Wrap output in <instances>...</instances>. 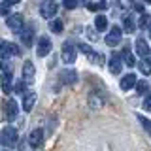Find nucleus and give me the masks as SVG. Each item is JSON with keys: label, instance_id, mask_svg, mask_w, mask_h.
<instances>
[{"label": "nucleus", "instance_id": "1", "mask_svg": "<svg viewBox=\"0 0 151 151\" xmlns=\"http://www.w3.org/2000/svg\"><path fill=\"white\" fill-rule=\"evenodd\" d=\"M0 144L8 145V147H12V145L17 144V132L13 127H6L2 132H0Z\"/></svg>", "mask_w": 151, "mask_h": 151}, {"label": "nucleus", "instance_id": "2", "mask_svg": "<svg viewBox=\"0 0 151 151\" xmlns=\"http://www.w3.org/2000/svg\"><path fill=\"white\" fill-rule=\"evenodd\" d=\"M57 9H59V6H57L55 0H44L40 4V15L45 19H51L53 15H57Z\"/></svg>", "mask_w": 151, "mask_h": 151}, {"label": "nucleus", "instance_id": "3", "mask_svg": "<svg viewBox=\"0 0 151 151\" xmlns=\"http://www.w3.org/2000/svg\"><path fill=\"white\" fill-rule=\"evenodd\" d=\"M60 57H63V60L66 64L76 63V47L70 44V42H64L63 49H60Z\"/></svg>", "mask_w": 151, "mask_h": 151}, {"label": "nucleus", "instance_id": "4", "mask_svg": "<svg viewBox=\"0 0 151 151\" xmlns=\"http://www.w3.org/2000/svg\"><path fill=\"white\" fill-rule=\"evenodd\" d=\"M21 51H19V47L15 44H9V42H4L0 40V57H4V59H8V57L12 55H19Z\"/></svg>", "mask_w": 151, "mask_h": 151}, {"label": "nucleus", "instance_id": "5", "mask_svg": "<svg viewBox=\"0 0 151 151\" xmlns=\"http://www.w3.org/2000/svg\"><path fill=\"white\" fill-rule=\"evenodd\" d=\"M36 53L38 57H45L51 53V40L45 36H42L40 40H38V45H36Z\"/></svg>", "mask_w": 151, "mask_h": 151}, {"label": "nucleus", "instance_id": "6", "mask_svg": "<svg viewBox=\"0 0 151 151\" xmlns=\"http://www.w3.org/2000/svg\"><path fill=\"white\" fill-rule=\"evenodd\" d=\"M121 36H123L121 28L119 27H111L110 32H108V36H106V44L108 45H117L121 42Z\"/></svg>", "mask_w": 151, "mask_h": 151}, {"label": "nucleus", "instance_id": "7", "mask_svg": "<svg viewBox=\"0 0 151 151\" xmlns=\"http://www.w3.org/2000/svg\"><path fill=\"white\" fill-rule=\"evenodd\" d=\"M104 102H106V94L100 93L98 89L96 91H91V94H89V104L93 108H100V106H104Z\"/></svg>", "mask_w": 151, "mask_h": 151}, {"label": "nucleus", "instance_id": "8", "mask_svg": "<svg viewBox=\"0 0 151 151\" xmlns=\"http://www.w3.org/2000/svg\"><path fill=\"white\" fill-rule=\"evenodd\" d=\"M42 142H44V130L42 129L32 130L30 136H28V145H30V147H40Z\"/></svg>", "mask_w": 151, "mask_h": 151}, {"label": "nucleus", "instance_id": "9", "mask_svg": "<svg viewBox=\"0 0 151 151\" xmlns=\"http://www.w3.org/2000/svg\"><path fill=\"white\" fill-rule=\"evenodd\" d=\"M6 25L12 28L13 32H21L23 30V17L19 15V13H15V15H9L8 21H6Z\"/></svg>", "mask_w": 151, "mask_h": 151}, {"label": "nucleus", "instance_id": "10", "mask_svg": "<svg viewBox=\"0 0 151 151\" xmlns=\"http://www.w3.org/2000/svg\"><path fill=\"white\" fill-rule=\"evenodd\" d=\"M4 113H6V117H8L9 121H13V119L17 117V113H19L17 102H15V100H8L6 106H4Z\"/></svg>", "mask_w": 151, "mask_h": 151}, {"label": "nucleus", "instance_id": "11", "mask_svg": "<svg viewBox=\"0 0 151 151\" xmlns=\"http://www.w3.org/2000/svg\"><path fill=\"white\" fill-rule=\"evenodd\" d=\"M0 83H2V91L6 93V94H9V93H13V85H12V74L8 72H4L2 76H0Z\"/></svg>", "mask_w": 151, "mask_h": 151}, {"label": "nucleus", "instance_id": "12", "mask_svg": "<svg viewBox=\"0 0 151 151\" xmlns=\"http://www.w3.org/2000/svg\"><path fill=\"white\" fill-rule=\"evenodd\" d=\"M121 68H123L121 55L113 53V55L110 57V72H111V74H121Z\"/></svg>", "mask_w": 151, "mask_h": 151}, {"label": "nucleus", "instance_id": "13", "mask_svg": "<svg viewBox=\"0 0 151 151\" xmlns=\"http://www.w3.org/2000/svg\"><path fill=\"white\" fill-rule=\"evenodd\" d=\"M60 81L66 83V85H72L78 81V74H76V70H63L60 72Z\"/></svg>", "mask_w": 151, "mask_h": 151}, {"label": "nucleus", "instance_id": "14", "mask_svg": "<svg viewBox=\"0 0 151 151\" xmlns=\"http://www.w3.org/2000/svg\"><path fill=\"white\" fill-rule=\"evenodd\" d=\"M132 87H136V76H134V74L123 76V79H121V89H123V91H130Z\"/></svg>", "mask_w": 151, "mask_h": 151}, {"label": "nucleus", "instance_id": "15", "mask_svg": "<svg viewBox=\"0 0 151 151\" xmlns=\"http://www.w3.org/2000/svg\"><path fill=\"white\" fill-rule=\"evenodd\" d=\"M23 78H25V81L32 83V79H34V64L30 63V60H27L25 64H23Z\"/></svg>", "mask_w": 151, "mask_h": 151}, {"label": "nucleus", "instance_id": "16", "mask_svg": "<svg viewBox=\"0 0 151 151\" xmlns=\"http://www.w3.org/2000/svg\"><path fill=\"white\" fill-rule=\"evenodd\" d=\"M36 104V93H27L25 98H23V110L25 111H30Z\"/></svg>", "mask_w": 151, "mask_h": 151}, {"label": "nucleus", "instance_id": "17", "mask_svg": "<svg viewBox=\"0 0 151 151\" xmlns=\"http://www.w3.org/2000/svg\"><path fill=\"white\" fill-rule=\"evenodd\" d=\"M136 53L142 55V57L149 55V45H147V42H145L144 38H138V40H136Z\"/></svg>", "mask_w": 151, "mask_h": 151}, {"label": "nucleus", "instance_id": "18", "mask_svg": "<svg viewBox=\"0 0 151 151\" xmlns=\"http://www.w3.org/2000/svg\"><path fill=\"white\" fill-rule=\"evenodd\" d=\"M32 38H34V30H32V27H27L21 30V40L25 45H30L32 44Z\"/></svg>", "mask_w": 151, "mask_h": 151}, {"label": "nucleus", "instance_id": "19", "mask_svg": "<svg viewBox=\"0 0 151 151\" xmlns=\"http://www.w3.org/2000/svg\"><path fill=\"white\" fill-rule=\"evenodd\" d=\"M123 59H125V64H127V66H134V64H136L134 55L130 53L129 47H125V49H123Z\"/></svg>", "mask_w": 151, "mask_h": 151}, {"label": "nucleus", "instance_id": "20", "mask_svg": "<svg viewBox=\"0 0 151 151\" xmlns=\"http://www.w3.org/2000/svg\"><path fill=\"white\" fill-rule=\"evenodd\" d=\"M94 27H96L98 30H106V27H108L106 15H96V19H94Z\"/></svg>", "mask_w": 151, "mask_h": 151}, {"label": "nucleus", "instance_id": "21", "mask_svg": "<svg viewBox=\"0 0 151 151\" xmlns=\"http://www.w3.org/2000/svg\"><path fill=\"white\" fill-rule=\"evenodd\" d=\"M49 28L53 32H57V34H60V32H63V28H64V25H63V21H60V19H55V21H51Z\"/></svg>", "mask_w": 151, "mask_h": 151}, {"label": "nucleus", "instance_id": "22", "mask_svg": "<svg viewBox=\"0 0 151 151\" xmlns=\"http://www.w3.org/2000/svg\"><path fill=\"white\" fill-rule=\"evenodd\" d=\"M140 70H142V74H151V59H144L140 63Z\"/></svg>", "mask_w": 151, "mask_h": 151}, {"label": "nucleus", "instance_id": "23", "mask_svg": "<svg viewBox=\"0 0 151 151\" xmlns=\"http://www.w3.org/2000/svg\"><path fill=\"white\" fill-rule=\"evenodd\" d=\"M134 30H136L134 21H132V17L127 15V17H125V32H129V34H130V32H134Z\"/></svg>", "mask_w": 151, "mask_h": 151}, {"label": "nucleus", "instance_id": "24", "mask_svg": "<svg viewBox=\"0 0 151 151\" xmlns=\"http://www.w3.org/2000/svg\"><path fill=\"white\" fill-rule=\"evenodd\" d=\"M138 121L142 123V127L145 129V132H147V134L151 136V121L147 119V117H144V115H138Z\"/></svg>", "mask_w": 151, "mask_h": 151}, {"label": "nucleus", "instance_id": "25", "mask_svg": "<svg viewBox=\"0 0 151 151\" xmlns=\"http://www.w3.org/2000/svg\"><path fill=\"white\" fill-rule=\"evenodd\" d=\"M149 23H151V17L147 15V13H142V17H140V21H138V27L140 28H147Z\"/></svg>", "mask_w": 151, "mask_h": 151}, {"label": "nucleus", "instance_id": "26", "mask_svg": "<svg viewBox=\"0 0 151 151\" xmlns=\"http://www.w3.org/2000/svg\"><path fill=\"white\" fill-rule=\"evenodd\" d=\"M147 89H149L147 81H136V93H138V94H145Z\"/></svg>", "mask_w": 151, "mask_h": 151}, {"label": "nucleus", "instance_id": "27", "mask_svg": "<svg viewBox=\"0 0 151 151\" xmlns=\"http://www.w3.org/2000/svg\"><path fill=\"white\" fill-rule=\"evenodd\" d=\"M13 93H15V94H23V93H25V81H15V83H13Z\"/></svg>", "mask_w": 151, "mask_h": 151}, {"label": "nucleus", "instance_id": "28", "mask_svg": "<svg viewBox=\"0 0 151 151\" xmlns=\"http://www.w3.org/2000/svg\"><path fill=\"white\" fill-rule=\"evenodd\" d=\"M9 6L12 4H8V2L0 4V15H9Z\"/></svg>", "mask_w": 151, "mask_h": 151}, {"label": "nucleus", "instance_id": "29", "mask_svg": "<svg viewBox=\"0 0 151 151\" xmlns=\"http://www.w3.org/2000/svg\"><path fill=\"white\" fill-rule=\"evenodd\" d=\"M87 8H89V9H93V12H96V9L106 8V2H100V4H87Z\"/></svg>", "mask_w": 151, "mask_h": 151}, {"label": "nucleus", "instance_id": "30", "mask_svg": "<svg viewBox=\"0 0 151 151\" xmlns=\"http://www.w3.org/2000/svg\"><path fill=\"white\" fill-rule=\"evenodd\" d=\"M78 6V0H64V8L66 9H74Z\"/></svg>", "mask_w": 151, "mask_h": 151}, {"label": "nucleus", "instance_id": "31", "mask_svg": "<svg viewBox=\"0 0 151 151\" xmlns=\"http://www.w3.org/2000/svg\"><path fill=\"white\" fill-rule=\"evenodd\" d=\"M144 108L145 110H151V93L145 96V100H144Z\"/></svg>", "mask_w": 151, "mask_h": 151}, {"label": "nucleus", "instance_id": "32", "mask_svg": "<svg viewBox=\"0 0 151 151\" xmlns=\"http://www.w3.org/2000/svg\"><path fill=\"white\" fill-rule=\"evenodd\" d=\"M87 36L91 38V40H96V34H94V32H91V28H89V32H87Z\"/></svg>", "mask_w": 151, "mask_h": 151}, {"label": "nucleus", "instance_id": "33", "mask_svg": "<svg viewBox=\"0 0 151 151\" xmlns=\"http://www.w3.org/2000/svg\"><path fill=\"white\" fill-rule=\"evenodd\" d=\"M134 9H138V12H144V6H142V4H134Z\"/></svg>", "mask_w": 151, "mask_h": 151}, {"label": "nucleus", "instance_id": "34", "mask_svg": "<svg viewBox=\"0 0 151 151\" xmlns=\"http://www.w3.org/2000/svg\"><path fill=\"white\" fill-rule=\"evenodd\" d=\"M6 2H8V4H19L21 0H6Z\"/></svg>", "mask_w": 151, "mask_h": 151}, {"label": "nucleus", "instance_id": "35", "mask_svg": "<svg viewBox=\"0 0 151 151\" xmlns=\"http://www.w3.org/2000/svg\"><path fill=\"white\" fill-rule=\"evenodd\" d=\"M147 28H149V36H151V23H149V27H147Z\"/></svg>", "mask_w": 151, "mask_h": 151}, {"label": "nucleus", "instance_id": "36", "mask_svg": "<svg viewBox=\"0 0 151 151\" xmlns=\"http://www.w3.org/2000/svg\"><path fill=\"white\" fill-rule=\"evenodd\" d=\"M144 2H145V4H151V0H144Z\"/></svg>", "mask_w": 151, "mask_h": 151}, {"label": "nucleus", "instance_id": "37", "mask_svg": "<svg viewBox=\"0 0 151 151\" xmlns=\"http://www.w3.org/2000/svg\"><path fill=\"white\" fill-rule=\"evenodd\" d=\"M81 2H85V4H87V0H81Z\"/></svg>", "mask_w": 151, "mask_h": 151}]
</instances>
